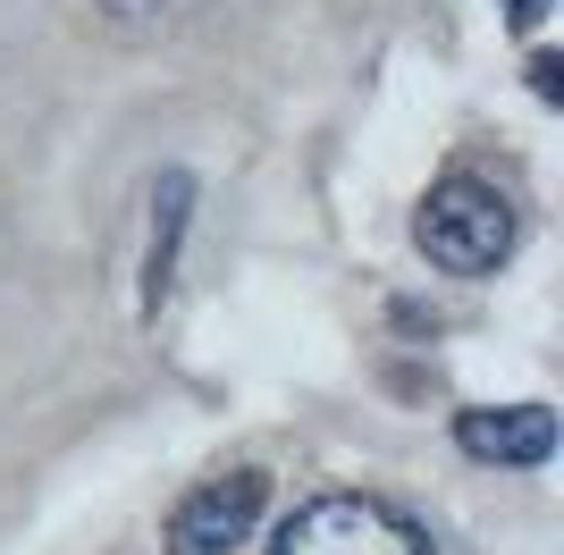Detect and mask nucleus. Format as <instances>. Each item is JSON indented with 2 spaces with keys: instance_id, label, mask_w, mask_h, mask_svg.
Returning a JSON list of instances; mask_svg holds the SVG:
<instances>
[{
  "instance_id": "nucleus-1",
  "label": "nucleus",
  "mask_w": 564,
  "mask_h": 555,
  "mask_svg": "<svg viewBox=\"0 0 564 555\" xmlns=\"http://www.w3.org/2000/svg\"><path fill=\"white\" fill-rule=\"evenodd\" d=\"M514 203L497 194L489 177H471V168H455V177H438L422 194V210H413V244H422L430 270H447V278H489L514 261Z\"/></svg>"
},
{
  "instance_id": "nucleus-2",
  "label": "nucleus",
  "mask_w": 564,
  "mask_h": 555,
  "mask_svg": "<svg viewBox=\"0 0 564 555\" xmlns=\"http://www.w3.org/2000/svg\"><path fill=\"white\" fill-rule=\"evenodd\" d=\"M270 555H438V547L404 505L362 497V488H329L270 531Z\"/></svg>"
},
{
  "instance_id": "nucleus-3",
  "label": "nucleus",
  "mask_w": 564,
  "mask_h": 555,
  "mask_svg": "<svg viewBox=\"0 0 564 555\" xmlns=\"http://www.w3.org/2000/svg\"><path fill=\"white\" fill-rule=\"evenodd\" d=\"M261 505H270L261 471H219V480L186 488L169 513V555H236L261 531Z\"/></svg>"
},
{
  "instance_id": "nucleus-4",
  "label": "nucleus",
  "mask_w": 564,
  "mask_h": 555,
  "mask_svg": "<svg viewBox=\"0 0 564 555\" xmlns=\"http://www.w3.org/2000/svg\"><path fill=\"white\" fill-rule=\"evenodd\" d=\"M455 446L497 471H540L556 455V413L547 404H471V413H455Z\"/></svg>"
},
{
  "instance_id": "nucleus-5",
  "label": "nucleus",
  "mask_w": 564,
  "mask_h": 555,
  "mask_svg": "<svg viewBox=\"0 0 564 555\" xmlns=\"http://www.w3.org/2000/svg\"><path fill=\"white\" fill-rule=\"evenodd\" d=\"M186 228H194V177L186 168H161V185H152V244H143V312H161L169 286H177Z\"/></svg>"
},
{
  "instance_id": "nucleus-6",
  "label": "nucleus",
  "mask_w": 564,
  "mask_h": 555,
  "mask_svg": "<svg viewBox=\"0 0 564 555\" xmlns=\"http://www.w3.org/2000/svg\"><path fill=\"white\" fill-rule=\"evenodd\" d=\"M94 25L118 34V43H143V34L169 25V0H94Z\"/></svg>"
},
{
  "instance_id": "nucleus-7",
  "label": "nucleus",
  "mask_w": 564,
  "mask_h": 555,
  "mask_svg": "<svg viewBox=\"0 0 564 555\" xmlns=\"http://www.w3.org/2000/svg\"><path fill=\"white\" fill-rule=\"evenodd\" d=\"M531 92H540V101H564V59H556V51L531 59Z\"/></svg>"
},
{
  "instance_id": "nucleus-8",
  "label": "nucleus",
  "mask_w": 564,
  "mask_h": 555,
  "mask_svg": "<svg viewBox=\"0 0 564 555\" xmlns=\"http://www.w3.org/2000/svg\"><path fill=\"white\" fill-rule=\"evenodd\" d=\"M497 9H506V25H522V34H531V25H540L556 0H497Z\"/></svg>"
}]
</instances>
